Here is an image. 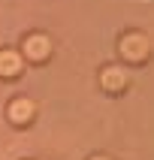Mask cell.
<instances>
[{
  "label": "cell",
  "mask_w": 154,
  "mask_h": 160,
  "mask_svg": "<svg viewBox=\"0 0 154 160\" xmlns=\"http://www.w3.org/2000/svg\"><path fill=\"white\" fill-rule=\"evenodd\" d=\"M18 72H21L18 54H12V52H0V76H18Z\"/></svg>",
  "instance_id": "obj_2"
},
{
  "label": "cell",
  "mask_w": 154,
  "mask_h": 160,
  "mask_svg": "<svg viewBox=\"0 0 154 160\" xmlns=\"http://www.w3.org/2000/svg\"><path fill=\"white\" fill-rule=\"evenodd\" d=\"M9 118H12L15 124H24L27 118H33V103H30V100H15V103L9 106Z\"/></svg>",
  "instance_id": "obj_1"
},
{
  "label": "cell",
  "mask_w": 154,
  "mask_h": 160,
  "mask_svg": "<svg viewBox=\"0 0 154 160\" xmlns=\"http://www.w3.org/2000/svg\"><path fill=\"white\" fill-rule=\"evenodd\" d=\"M97 160H106V157H97Z\"/></svg>",
  "instance_id": "obj_3"
}]
</instances>
